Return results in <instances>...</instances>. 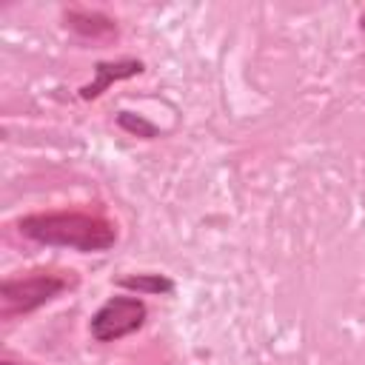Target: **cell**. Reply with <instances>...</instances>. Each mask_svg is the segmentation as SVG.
I'll return each mask as SVG.
<instances>
[{
	"label": "cell",
	"instance_id": "6da1fadb",
	"mask_svg": "<svg viewBox=\"0 0 365 365\" xmlns=\"http://www.w3.org/2000/svg\"><path fill=\"white\" fill-rule=\"evenodd\" d=\"M20 231L31 237L34 242L43 245H63V248H77V251H106L117 240V228L91 214H34L23 217Z\"/></svg>",
	"mask_w": 365,
	"mask_h": 365
},
{
	"label": "cell",
	"instance_id": "7a4b0ae2",
	"mask_svg": "<svg viewBox=\"0 0 365 365\" xmlns=\"http://www.w3.org/2000/svg\"><path fill=\"white\" fill-rule=\"evenodd\" d=\"M68 288V279L60 274H31L20 279H6L0 285V311L3 317L29 314L40 305H46L51 297Z\"/></svg>",
	"mask_w": 365,
	"mask_h": 365
},
{
	"label": "cell",
	"instance_id": "3957f363",
	"mask_svg": "<svg viewBox=\"0 0 365 365\" xmlns=\"http://www.w3.org/2000/svg\"><path fill=\"white\" fill-rule=\"evenodd\" d=\"M145 302L137 297H111L106 299L97 314L91 317V336L97 342H114L123 339L128 334H134L137 328H143L145 322Z\"/></svg>",
	"mask_w": 365,
	"mask_h": 365
},
{
	"label": "cell",
	"instance_id": "277c9868",
	"mask_svg": "<svg viewBox=\"0 0 365 365\" xmlns=\"http://www.w3.org/2000/svg\"><path fill=\"white\" fill-rule=\"evenodd\" d=\"M94 71H97V80H94L91 86L80 88V97H83V100H91V97H97V94H100L106 86H111L114 80H125V77H134V74H140V71H143V63H140V60L97 63V66H94Z\"/></svg>",
	"mask_w": 365,
	"mask_h": 365
},
{
	"label": "cell",
	"instance_id": "5b68a950",
	"mask_svg": "<svg viewBox=\"0 0 365 365\" xmlns=\"http://www.w3.org/2000/svg\"><path fill=\"white\" fill-rule=\"evenodd\" d=\"M66 20H68V26H71L74 31H80V34H86V37H91V40L117 34V26H114L106 14H97V11H68Z\"/></svg>",
	"mask_w": 365,
	"mask_h": 365
},
{
	"label": "cell",
	"instance_id": "8992f818",
	"mask_svg": "<svg viewBox=\"0 0 365 365\" xmlns=\"http://www.w3.org/2000/svg\"><path fill=\"white\" fill-rule=\"evenodd\" d=\"M123 288H134V291H143V294H168L174 288V282L168 277H160V274H137V277H125L120 279Z\"/></svg>",
	"mask_w": 365,
	"mask_h": 365
},
{
	"label": "cell",
	"instance_id": "52a82bcc",
	"mask_svg": "<svg viewBox=\"0 0 365 365\" xmlns=\"http://www.w3.org/2000/svg\"><path fill=\"white\" fill-rule=\"evenodd\" d=\"M120 125L128 128V131H134V134H145V137L154 134V125H151V123H145V120H140V117L131 120V114H125V111L120 114Z\"/></svg>",
	"mask_w": 365,
	"mask_h": 365
},
{
	"label": "cell",
	"instance_id": "ba28073f",
	"mask_svg": "<svg viewBox=\"0 0 365 365\" xmlns=\"http://www.w3.org/2000/svg\"><path fill=\"white\" fill-rule=\"evenodd\" d=\"M362 29H365V14H362Z\"/></svg>",
	"mask_w": 365,
	"mask_h": 365
},
{
	"label": "cell",
	"instance_id": "9c48e42d",
	"mask_svg": "<svg viewBox=\"0 0 365 365\" xmlns=\"http://www.w3.org/2000/svg\"><path fill=\"white\" fill-rule=\"evenodd\" d=\"M3 365H14V362H9V359H6V362H3Z\"/></svg>",
	"mask_w": 365,
	"mask_h": 365
}]
</instances>
